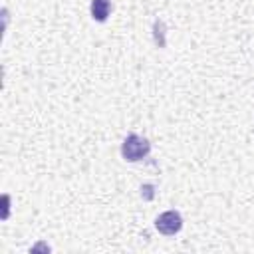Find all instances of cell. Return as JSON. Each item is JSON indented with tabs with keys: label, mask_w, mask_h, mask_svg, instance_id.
Returning <instances> with one entry per match:
<instances>
[{
	"label": "cell",
	"mask_w": 254,
	"mask_h": 254,
	"mask_svg": "<svg viewBox=\"0 0 254 254\" xmlns=\"http://www.w3.org/2000/svg\"><path fill=\"white\" fill-rule=\"evenodd\" d=\"M151 151V143L135 133L127 135L123 145H121V155L125 161H141L143 157H147Z\"/></svg>",
	"instance_id": "cell-1"
},
{
	"label": "cell",
	"mask_w": 254,
	"mask_h": 254,
	"mask_svg": "<svg viewBox=\"0 0 254 254\" xmlns=\"http://www.w3.org/2000/svg\"><path fill=\"white\" fill-rule=\"evenodd\" d=\"M155 226H157V230H159L161 234L173 236V234H177V232L181 230L183 218H181V214H179L177 210H167V212H163V214L157 216Z\"/></svg>",
	"instance_id": "cell-2"
},
{
	"label": "cell",
	"mask_w": 254,
	"mask_h": 254,
	"mask_svg": "<svg viewBox=\"0 0 254 254\" xmlns=\"http://www.w3.org/2000/svg\"><path fill=\"white\" fill-rule=\"evenodd\" d=\"M111 12V0H91V18L95 22H105Z\"/></svg>",
	"instance_id": "cell-3"
}]
</instances>
